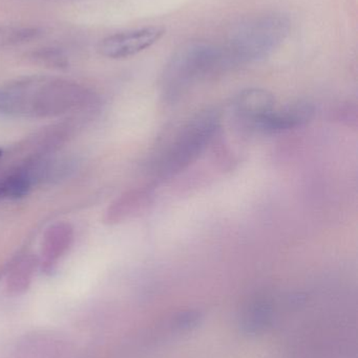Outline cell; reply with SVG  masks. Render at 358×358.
I'll return each instance as SVG.
<instances>
[{"instance_id": "52a82bcc", "label": "cell", "mask_w": 358, "mask_h": 358, "mask_svg": "<svg viewBox=\"0 0 358 358\" xmlns=\"http://www.w3.org/2000/svg\"><path fill=\"white\" fill-rule=\"evenodd\" d=\"M313 115L315 106L305 101L290 103L285 106H277L259 126L256 131L268 134L289 131L308 123Z\"/></svg>"}, {"instance_id": "30bf717a", "label": "cell", "mask_w": 358, "mask_h": 358, "mask_svg": "<svg viewBox=\"0 0 358 358\" xmlns=\"http://www.w3.org/2000/svg\"><path fill=\"white\" fill-rule=\"evenodd\" d=\"M32 271H33V262L29 259H25L13 273L11 286L16 290L25 288L29 283Z\"/></svg>"}, {"instance_id": "8992f818", "label": "cell", "mask_w": 358, "mask_h": 358, "mask_svg": "<svg viewBox=\"0 0 358 358\" xmlns=\"http://www.w3.org/2000/svg\"><path fill=\"white\" fill-rule=\"evenodd\" d=\"M275 107V96L263 88L242 90L233 102V113L237 119L244 126L256 131Z\"/></svg>"}, {"instance_id": "5b68a950", "label": "cell", "mask_w": 358, "mask_h": 358, "mask_svg": "<svg viewBox=\"0 0 358 358\" xmlns=\"http://www.w3.org/2000/svg\"><path fill=\"white\" fill-rule=\"evenodd\" d=\"M165 29L160 27H146L122 31L104 38L99 43V52L111 59H124L135 56L157 43Z\"/></svg>"}, {"instance_id": "8fae6325", "label": "cell", "mask_w": 358, "mask_h": 358, "mask_svg": "<svg viewBox=\"0 0 358 358\" xmlns=\"http://www.w3.org/2000/svg\"><path fill=\"white\" fill-rule=\"evenodd\" d=\"M0 155H1V151H0Z\"/></svg>"}, {"instance_id": "3957f363", "label": "cell", "mask_w": 358, "mask_h": 358, "mask_svg": "<svg viewBox=\"0 0 358 358\" xmlns=\"http://www.w3.org/2000/svg\"><path fill=\"white\" fill-rule=\"evenodd\" d=\"M289 31V20L283 15H262L244 21L233 29L222 50L227 69L267 58L285 41Z\"/></svg>"}, {"instance_id": "ba28073f", "label": "cell", "mask_w": 358, "mask_h": 358, "mask_svg": "<svg viewBox=\"0 0 358 358\" xmlns=\"http://www.w3.org/2000/svg\"><path fill=\"white\" fill-rule=\"evenodd\" d=\"M73 241V229L67 223H59L46 231L43 248L44 266L52 269L59 257L62 256Z\"/></svg>"}, {"instance_id": "7a4b0ae2", "label": "cell", "mask_w": 358, "mask_h": 358, "mask_svg": "<svg viewBox=\"0 0 358 358\" xmlns=\"http://www.w3.org/2000/svg\"><path fill=\"white\" fill-rule=\"evenodd\" d=\"M220 123L214 109L200 111L187 121L153 159L151 173L157 180L172 178L197 161L214 140Z\"/></svg>"}, {"instance_id": "9c48e42d", "label": "cell", "mask_w": 358, "mask_h": 358, "mask_svg": "<svg viewBox=\"0 0 358 358\" xmlns=\"http://www.w3.org/2000/svg\"><path fill=\"white\" fill-rule=\"evenodd\" d=\"M147 196H149V192L146 191L132 192L126 194L111 206L109 213V220L118 221L124 218L126 215L130 214V212L137 208L138 204L144 201Z\"/></svg>"}, {"instance_id": "6da1fadb", "label": "cell", "mask_w": 358, "mask_h": 358, "mask_svg": "<svg viewBox=\"0 0 358 358\" xmlns=\"http://www.w3.org/2000/svg\"><path fill=\"white\" fill-rule=\"evenodd\" d=\"M86 90L74 82L48 77L25 78L0 86V113L44 117L83 106Z\"/></svg>"}, {"instance_id": "277c9868", "label": "cell", "mask_w": 358, "mask_h": 358, "mask_svg": "<svg viewBox=\"0 0 358 358\" xmlns=\"http://www.w3.org/2000/svg\"><path fill=\"white\" fill-rule=\"evenodd\" d=\"M226 69L222 50L204 42L184 44L172 55L164 69L163 96L167 102H176L198 82Z\"/></svg>"}]
</instances>
